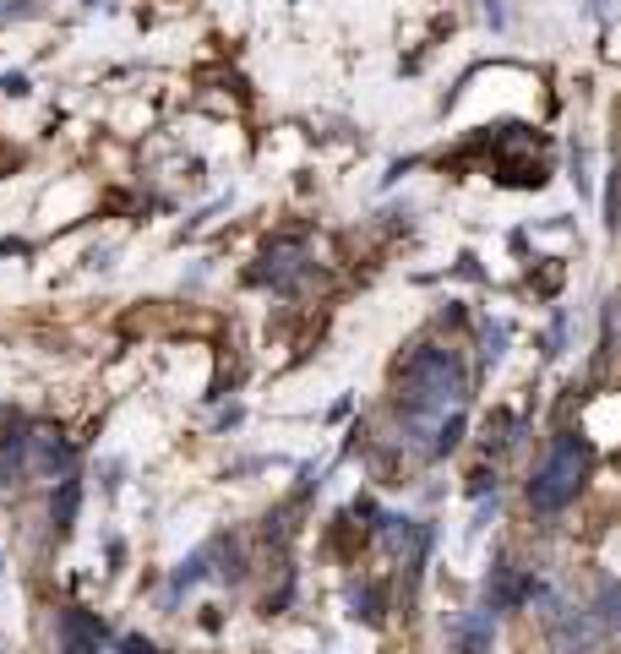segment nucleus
<instances>
[{
    "label": "nucleus",
    "instance_id": "nucleus-1",
    "mask_svg": "<svg viewBox=\"0 0 621 654\" xmlns=\"http://www.w3.org/2000/svg\"><path fill=\"white\" fill-rule=\"evenodd\" d=\"M404 388H409V409H447L464 398V371L447 349H420L404 366Z\"/></svg>",
    "mask_w": 621,
    "mask_h": 654
},
{
    "label": "nucleus",
    "instance_id": "nucleus-2",
    "mask_svg": "<svg viewBox=\"0 0 621 654\" xmlns=\"http://www.w3.org/2000/svg\"><path fill=\"white\" fill-rule=\"evenodd\" d=\"M578 486H583V442L578 437H561L551 458L535 469V480H529V502L540 508V513H561L572 497H578Z\"/></svg>",
    "mask_w": 621,
    "mask_h": 654
},
{
    "label": "nucleus",
    "instance_id": "nucleus-3",
    "mask_svg": "<svg viewBox=\"0 0 621 654\" xmlns=\"http://www.w3.org/2000/svg\"><path fill=\"white\" fill-rule=\"evenodd\" d=\"M61 654H104V622L88 611H61Z\"/></svg>",
    "mask_w": 621,
    "mask_h": 654
},
{
    "label": "nucleus",
    "instance_id": "nucleus-4",
    "mask_svg": "<svg viewBox=\"0 0 621 654\" xmlns=\"http://www.w3.org/2000/svg\"><path fill=\"white\" fill-rule=\"evenodd\" d=\"M77 508H82V480H71V474H65L61 486H55V497H50V519H55V529H71V523H77Z\"/></svg>",
    "mask_w": 621,
    "mask_h": 654
},
{
    "label": "nucleus",
    "instance_id": "nucleus-5",
    "mask_svg": "<svg viewBox=\"0 0 621 654\" xmlns=\"http://www.w3.org/2000/svg\"><path fill=\"white\" fill-rule=\"evenodd\" d=\"M121 654H159V650H153L147 638H125V644H121Z\"/></svg>",
    "mask_w": 621,
    "mask_h": 654
}]
</instances>
